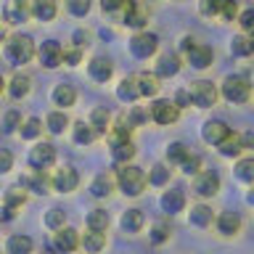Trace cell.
<instances>
[{
	"label": "cell",
	"instance_id": "25",
	"mask_svg": "<svg viewBox=\"0 0 254 254\" xmlns=\"http://www.w3.org/2000/svg\"><path fill=\"white\" fill-rule=\"evenodd\" d=\"M217 230L222 236H236L241 230V217L236 212H222L217 217Z\"/></svg>",
	"mask_w": 254,
	"mask_h": 254
},
{
	"label": "cell",
	"instance_id": "26",
	"mask_svg": "<svg viewBox=\"0 0 254 254\" xmlns=\"http://www.w3.org/2000/svg\"><path fill=\"white\" fill-rule=\"evenodd\" d=\"M74 101H77V93H74V87H71V85H56L53 87V103H56V106H61V111L69 109V106H74Z\"/></svg>",
	"mask_w": 254,
	"mask_h": 254
},
{
	"label": "cell",
	"instance_id": "29",
	"mask_svg": "<svg viewBox=\"0 0 254 254\" xmlns=\"http://www.w3.org/2000/svg\"><path fill=\"white\" fill-rule=\"evenodd\" d=\"M95 135H98V132H95L93 130V125L90 122H77L74 127H71V138H74V143H79V146H90V143L95 140Z\"/></svg>",
	"mask_w": 254,
	"mask_h": 254
},
{
	"label": "cell",
	"instance_id": "13",
	"mask_svg": "<svg viewBox=\"0 0 254 254\" xmlns=\"http://www.w3.org/2000/svg\"><path fill=\"white\" fill-rule=\"evenodd\" d=\"M186 59L193 69H206V66H212V61H214V51L209 45H196L186 53Z\"/></svg>",
	"mask_w": 254,
	"mask_h": 254
},
{
	"label": "cell",
	"instance_id": "56",
	"mask_svg": "<svg viewBox=\"0 0 254 254\" xmlns=\"http://www.w3.org/2000/svg\"><path fill=\"white\" fill-rule=\"evenodd\" d=\"M241 143H244V148H254V130L244 132V135H241Z\"/></svg>",
	"mask_w": 254,
	"mask_h": 254
},
{
	"label": "cell",
	"instance_id": "23",
	"mask_svg": "<svg viewBox=\"0 0 254 254\" xmlns=\"http://www.w3.org/2000/svg\"><path fill=\"white\" fill-rule=\"evenodd\" d=\"M117 98L122 103H135L140 98V90H138V82H135V74L132 77H125L122 82L117 85Z\"/></svg>",
	"mask_w": 254,
	"mask_h": 254
},
{
	"label": "cell",
	"instance_id": "9",
	"mask_svg": "<svg viewBox=\"0 0 254 254\" xmlns=\"http://www.w3.org/2000/svg\"><path fill=\"white\" fill-rule=\"evenodd\" d=\"M37 59L45 69H56V66L64 64V48L56 43V40H45V43L40 45V51H37Z\"/></svg>",
	"mask_w": 254,
	"mask_h": 254
},
{
	"label": "cell",
	"instance_id": "14",
	"mask_svg": "<svg viewBox=\"0 0 254 254\" xmlns=\"http://www.w3.org/2000/svg\"><path fill=\"white\" fill-rule=\"evenodd\" d=\"M87 71H90V77L95 82H109L111 74H114V64L109 59H103V56H95V59L87 64Z\"/></svg>",
	"mask_w": 254,
	"mask_h": 254
},
{
	"label": "cell",
	"instance_id": "20",
	"mask_svg": "<svg viewBox=\"0 0 254 254\" xmlns=\"http://www.w3.org/2000/svg\"><path fill=\"white\" fill-rule=\"evenodd\" d=\"M146 21H148L146 8L138 5V3H127L125 21H122V24H127V27H132V29H143V27H146Z\"/></svg>",
	"mask_w": 254,
	"mask_h": 254
},
{
	"label": "cell",
	"instance_id": "5",
	"mask_svg": "<svg viewBox=\"0 0 254 254\" xmlns=\"http://www.w3.org/2000/svg\"><path fill=\"white\" fill-rule=\"evenodd\" d=\"M156 48H159V37L154 32H138L130 40V51L135 59H148V56L156 53Z\"/></svg>",
	"mask_w": 254,
	"mask_h": 254
},
{
	"label": "cell",
	"instance_id": "40",
	"mask_svg": "<svg viewBox=\"0 0 254 254\" xmlns=\"http://www.w3.org/2000/svg\"><path fill=\"white\" fill-rule=\"evenodd\" d=\"M190 154H188V148L183 146V143H170L167 146V162L170 164H180L183 167V162H186Z\"/></svg>",
	"mask_w": 254,
	"mask_h": 254
},
{
	"label": "cell",
	"instance_id": "36",
	"mask_svg": "<svg viewBox=\"0 0 254 254\" xmlns=\"http://www.w3.org/2000/svg\"><path fill=\"white\" fill-rule=\"evenodd\" d=\"M109 212L106 209H93L90 214H87V228L95 230V233H106V228H109Z\"/></svg>",
	"mask_w": 254,
	"mask_h": 254
},
{
	"label": "cell",
	"instance_id": "17",
	"mask_svg": "<svg viewBox=\"0 0 254 254\" xmlns=\"http://www.w3.org/2000/svg\"><path fill=\"white\" fill-rule=\"evenodd\" d=\"M132 117L127 114V111H122V114L117 117V122H114V132H111V146L114 143H122V140H130V132H132Z\"/></svg>",
	"mask_w": 254,
	"mask_h": 254
},
{
	"label": "cell",
	"instance_id": "30",
	"mask_svg": "<svg viewBox=\"0 0 254 254\" xmlns=\"http://www.w3.org/2000/svg\"><path fill=\"white\" fill-rule=\"evenodd\" d=\"M143 222H146V217H143L140 209H127V212L122 214V228H125V233H140Z\"/></svg>",
	"mask_w": 254,
	"mask_h": 254
},
{
	"label": "cell",
	"instance_id": "50",
	"mask_svg": "<svg viewBox=\"0 0 254 254\" xmlns=\"http://www.w3.org/2000/svg\"><path fill=\"white\" fill-rule=\"evenodd\" d=\"M79 61H82V51H79V48H69V51H64V64L77 66Z\"/></svg>",
	"mask_w": 254,
	"mask_h": 254
},
{
	"label": "cell",
	"instance_id": "19",
	"mask_svg": "<svg viewBox=\"0 0 254 254\" xmlns=\"http://www.w3.org/2000/svg\"><path fill=\"white\" fill-rule=\"evenodd\" d=\"M162 209L167 214H178L186 209V196H183V190L172 188V190H164L162 193Z\"/></svg>",
	"mask_w": 254,
	"mask_h": 254
},
{
	"label": "cell",
	"instance_id": "7",
	"mask_svg": "<svg viewBox=\"0 0 254 254\" xmlns=\"http://www.w3.org/2000/svg\"><path fill=\"white\" fill-rule=\"evenodd\" d=\"M178 117H180V109L175 101H154L151 103V119L156 125H172V122H178Z\"/></svg>",
	"mask_w": 254,
	"mask_h": 254
},
{
	"label": "cell",
	"instance_id": "55",
	"mask_svg": "<svg viewBox=\"0 0 254 254\" xmlns=\"http://www.w3.org/2000/svg\"><path fill=\"white\" fill-rule=\"evenodd\" d=\"M11 164H13V156H11V151H0V172H8L11 170Z\"/></svg>",
	"mask_w": 254,
	"mask_h": 254
},
{
	"label": "cell",
	"instance_id": "39",
	"mask_svg": "<svg viewBox=\"0 0 254 254\" xmlns=\"http://www.w3.org/2000/svg\"><path fill=\"white\" fill-rule=\"evenodd\" d=\"M148 183L156 186V188L167 186V183H170V167L167 164H154L151 167V175H148Z\"/></svg>",
	"mask_w": 254,
	"mask_h": 254
},
{
	"label": "cell",
	"instance_id": "1",
	"mask_svg": "<svg viewBox=\"0 0 254 254\" xmlns=\"http://www.w3.org/2000/svg\"><path fill=\"white\" fill-rule=\"evenodd\" d=\"M117 186H119V190H122L125 196H140L143 190H146V186H148V178L143 175L140 167L127 164V167H119Z\"/></svg>",
	"mask_w": 254,
	"mask_h": 254
},
{
	"label": "cell",
	"instance_id": "51",
	"mask_svg": "<svg viewBox=\"0 0 254 254\" xmlns=\"http://www.w3.org/2000/svg\"><path fill=\"white\" fill-rule=\"evenodd\" d=\"M198 11H201L204 16H217L222 11V3H209V0H204V3L198 5Z\"/></svg>",
	"mask_w": 254,
	"mask_h": 254
},
{
	"label": "cell",
	"instance_id": "48",
	"mask_svg": "<svg viewBox=\"0 0 254 254\" xmlns=\"http://www.w3.org/2000/svg\"><path fill=\"white\" fill-rule=\"evenodd\" d=\"M66 8H69V13H74V16H87V11H90V0H69Z\"/></svg>",
	"mask_w": 254,
	"mask_h": 254
},
{
	"label": "cell",
	"instance_id": "57",
	"mask_svg": "<svg viewBox=\"0 0 254 254\" xmlns=\"http://www.w3.org/2000/svg\"><path fill=\"white\" fill-rule=\"evenodd\" d=\"M85 43H87V32L77 29V32H74V45H77V48H82Z\"/></svg>",
	"mask_w": 254,
	"mask_h": 254
},
{
	"label": "cell",
	"instance_id": "34",
	"mask_svg": "<svg viewBox=\"0 0 254 254\" xmlns=\"http://www.w3.org/2000/svg\"><path fill=\"white\" fill-rule=\"evenodd\" d=\"M103 246H106V233H95V230H87L82 236V249L90 254H98Z\"/></svg>",
	"mask_w": 254,
	"mask_h": 254
},
{
	"label": "cell",
	"instance_id": "15",
	"mask_svg": "<svg viewBox=\"0 0 254 254\" xmlns=\"http://www.w3.org/2000/svg\"><path fill=\"white\" fill-rule=\"evenodd\" d=\"M29 13H32V5L21 3V0H13V3H5V5H3V19H5V24H21V21H27Z\"/></svg>",
	"mask_w": 254,
	"mask_h": 254
},
{
	"label": "cell",
	"instance_id": "52",
	"mask_svg": "<svg viewBox=\"0 0 254 254\" xmlns=\"http://www.w3.org/2000/svg\"><path fill=\"white\" fill-rule=\"evenodd\" d=\"M101 8H103V13H114V11H127V3H119V0H103Z\"/></svg>",
	"mask_w": 254,
	"mask_h": 254
},
{
	"label": "cell",
	"instance_id": "32",
	"mask_svg": "<svg viewBox=\"0 0 254 254\" xmlns=\"http://www.w3.org/2000/svg\"><path fill=\"white\" fill-rule=\"evenodd\" d=\"M111 156H114V162H117V164L127 167V162H130V159L135 156V146H132V140L114 143V148H111Z\"/></svg>",
	"mask_w": 254,
	"mask_h": 254
},
{
	"label": "cell",
	"instance_id": "22",
	"mask_svg": "<svg viewBox=\"0 0 254 254\" xmlns=\"http://www.w3.org/2000/svg\"><path fill=\"white\" fill-rule=\"evenodd\" d=\"M180 71V59L175 53H164L162 59H159V64H156V71L154 74L159 77V79H167V77H175Z\"/></svg>",
	"mask_w": 254,
	"mask_h": 254
},
{
	"label": "cell",
	"instance_id": "6",
	"mask_svg": "<svg viewBox=\"0 0 254 254\" xmlns=\"http://www.w3.org/2000/svg\"><path fill=\"white\" fill-rule=\"evenodd\" d=\"M230 135L233 132H230V127L222 122V119H209V122H204V127H201V138L206 143H212V146H222Z\"/></svg>",
	"mask_w": 254,
	"mask_h": 254
},
{
	"label": "cell",
	"instance_id": "42",
	"mask_svg": "<svg viewBox=\"0 0 254 254\" xmlns=\"http://www.w3.org/2000/svg\"><path fill=\"white\" fill-rule=\"evenodd\" d=\"M241 151H244V143H241V135H236V132L220 146V154L222 156H238Z\"/></svg>",
	"mask_w": 254,
	"mask_h": 254
},
{
	"label": "cell",
	"instance_id": "33",
	"mask_svg": "<svg viewBox=\"0 0 254 254\" xmlns=\"http://www.w3.org/2000/svg\"><path fill=\"white\" fill-rule=\"evenodd\" d=\"M56 13H59V5L51 3V0H40V3L32 5V16L40 19V21H53Z\"/></svg>",
	"mask_w": 254,
	"mask_h": 254
},
{
	"label": "cell",
	"instance_id": "31",
	"mask_svg": "<svg viewBox=\"0 0 254 254\" xmlns=\"http://www.w3.org/2000/svg\"><path fill=\"white\" fill-rule=\"evenodd\" d=\"M45 127H48V132H51V135H61V132L69 127L66 111H51V114H48V119H45Z\"/></svg>",
	"mask_w": 254,
	"mask_h": 254
},
{
	"label": "cell",
	"instance_id": "37",
	"mask_svg": "<svg viewBox=\"0 0 254 254\" xmlns=\"http://www.w3.org/2000/svg\"><path fill=\"white\" fill-rule=\"evenodd\" d=\"M236 178L244 180V183H252V186H254V156L238 159V164H236Z\"/></svg>",
	"mask_w": 254,
	"mask_h": 254
},
{
	"label": "cell",
	"instance_id": "21",
	"mask_svg": "<svg viewBox=\"0 0 254 254\" xmlns=\"http://www.w3.org/2000/svg\"><path fill=\"white\" fill-rule=\"evenodd\" d=\"M21 186H24V188H29L32 193L45 196L48 190H51V186H53V178H48L45 172H35L32 178H21Z\"/></svg>",
	"mask_w": 254,
	"mask_h": 254
},
{
	"label": "cell",
	"instance_id": "49",
	"mask_svg": "<svg viewBox=\"0 0 254 254\" xmlns=\"http://www.w3.org/2000/svg\"><path fill=\"white\" fill-rule=\"evenodd\" d=\"M238 24H241V27L249 32H254V8H246V11H241V16H238Z\"/></svg>",
	"mask_w": 254,
	"mask_h": 254
},
{
	"label": "cell",
	"instance_id": "41",
	"mask_svg": "<svg viewBox=\"0 0 254 254\" xmlns=\"http://www.w3.org/2000/svg\"><path fill=\"white\" fill-rule=\"evenodd\" d=\"M24 201H27V196H24V190H19V188H8L5 190V198H3V206H8V209H21L24 206Z\"/></svg>",
	"mask_w": 254,
	"mask_h": 254
},
{
	"label": "cell",
	"instance_id": "43",
	"mask_svg": "<svg viewBox=\"0 0 254 254\" xmlns=\"http://www.w3.org/2000/svg\"><path fill=\"white\" fill-rule=\"evenodd\" d=\"M170 233H172L170 222L159 220V222H154V228H151V241H154V244H164L167 238H170Z\"/></svg>",
	"mask_w": 254,
	"mask_h": 254
},
{
	"label": "cell",
	"instance_id": "3",
	"mask_svg": "<svg viewBox=\"0 0 254 254\" xmlns=\"http://www.w3.org/2000/svg\"><path fill=\"white\" fill-rule=\"evenodd\" d=\"M32 56H35V40L27 35L11 37L5 43V59L11 64H27V61H32Z\"/></svg>",
	"mask_w": 254,
	"mask_h": 254
},
{
	"label": "cell",
	"instance_id": "11",
	"mask_svg": "<svg viewBox=\"0 0 254 254\" xmlns=\"http://www.w3.org/2000/svg\"><path fill=\"white\" fill-rule=\"evenodd\" d=\"M79 186V175L74 167H61L59 172L53 175V188L59 190V193H71Z\"/></svg>",
	"mask_w": 254,
	"mask_h": 254
},
{
	"label": "cell",
	"instance_id": "27",
	"mask_svg": "<svg viewBox=\"0 0 254 254\" xmlns=\"http://www.w3.org/2000/svg\"><path fill=\"white\" fill-rule=\"evenodd\" d=\"M32 246H35V244H32L29 236H19V233H16V236H11L5 241V254H32Z\"/></svg>",
	"mask_w": 254,
	"mask_h": 254
},
{
	"label": "cell",
	"instance_id": "58",
	"mask_svg": "<svg viewBox=\"0 0 254 254\" xmlns=\"http://www.w3.org/2000/svg\"><path fill=\"white\" fill-rule=\"evenodd\" d=\"M130 117H132V122H135V125H140V122H146V119H148V114H146V111H140V109H135Z\"/></svg>",
	"mask_w": 254,
	"mask_h": 254
},
{
	"label": "cell",
	"instance_id": "46",
	"mask_svg": "<svg viewBox=\"0 0 254 254\" xmlns=\"http://www.w3.org/2000/svg\"><path fill=\"white\" fill-rule=\"evenodd\" d=\"M40 132H43V122H40L37 117H29L27 122L21 125V138H27V140H32V138H37Z\"/></svg>",
	"mask_w": 254,
	"mask_h": 254
},
{
	"label": "cell",
	"instance_id": "53",
	"mask_svg": "<svg viewBox=\"0 0 254 254\" xmlns=\"http://www.w3.org/2000/svg\"><path fill=\"white\" fill-rule=\"evenodd\" d=\"M222 19H225V21H233L236 19V16H241V13H238V5L236 3H222Z\"/></svg>",
	"mask_w": 254,
	"mask_h": 254
},
{
	"label": "cell",
	"instance_id": "45",
	"mask_svg": "<svg viewBox=\"0 0 254 254\" xmlns=\"http://www.w3.org/2000/svg\"><path fill=\"white\" fill-rule=\"evenodd\" d=\"M230 53L238 56V59H244V56H252V48H249V37L244 35H236L230 40Z\"/></svg>",
	"mask_w": 254,
	"mask_h": 254
},
{
	"label": "cell",
	"instance_id": "54",
	"mask_svg": "<svg viewBox=\"0 0 254 254\" xmlns=\"http://www.w3.org/2000/svg\"><path fill=\"white\" fill-rule=\"evenodd\" d=\"M175 103H178V109L190 106V103H193V98H190V90H178V95H175Z\"/></svg>",
	"mask_w": 254,
	"mask_h": 254
},
{
	"label": "cell",
	"instance_id": "38",
	"mask_svg": "<svg viewBox=\"0 0 254 254\" xmlns=\"http://www.w3.org/2000/svg\"><path fill=\"white\" fill-rule=\"evenodd\" d=\"M64 222H66V212L59 209V206H53V209H48L45 214V225L53 230V233H59V230H64Z\"/></svg>",
	"mask_w": 254,
	"mask_h": 254
},
{
	"label": "cell",
	"instance_id": "44",
	"mask_svg": "<svg viewBox=\"0 0 254 254\" xmlns=\"http://www.w3.org/2000/svg\"><path fill=\"white\" fill-rule=\"evenodd\" d=\"M21 114L16 109H11V111H5V117H3V132L5 135H11V132H16V130H21Z\"/></svg>",
	"mask_w": 254,
	"mask_h": 254
},
{
	"label": "cell",
	"instance_id": "35",
	"mask_svg": "<svg viewBox=\"0 0 254 254\" xmlns=\"http://www.w3.org/2000/svg\"><path fill=\"white\" fill-rule=\"evenodd\" d=\"M90 125H93V130L95 132H109V127H111V114L103 106L98 109H93L90 111Z\"/></svg>",
	"mask_w": 254,
	"mask_h": 254
},
{
	"label": "cell",
	"instance_id": "47",
	"mask_svg": "<svg viewBox=\"0 0 254 254\" xmlns=\"http://www.w3.org/2000/svg\"><path fill=\"white\" fill-rule=\"evenodd\" d=\"M198 170H201V156L190 154L186 162H183V172H186V175H196V178H198V175H201Z\"/></svg>",
	"mask_w": 254,
	"mask_h": 254
},
{
	"label": "cell",
	"instance_id": "2",
	"mask_svg": "<svg viewBox=\"0 0 254 254\" xmlns=\"http://www.w3.org/2000/svg\"><path fill=\"white\" fill-rule=\"evenodd\" d=\"M222 98L230 103H246L252 98V79L246 74H233L222 82Z\"/></svg>",
	"mask_w": 254,
	"mask_h": 254
},
{
	"label": "cell",
	"instance_id": "28",
	"mask_svg": "<svg viewBox=\"0 0 254 254\" xmlns=\"http://www.w3.org/2000/svg\"><path fill=\"white\" fill-rule=\"evenodd\" d=\"M188 220L193 228H206V225H212V209L206 204H196V206H190Z\"/></svg>",
	"mask_w": 254,
	"mask_h": 254
},
{
	"label": "cell",
	"instance_id": "8",
	"mask_svg": "<svg viewBox=\"0 0 254 254\" xmlns=\"http://www.w3.org/2000/svg\"><path fill=\"white\" fill-rule=\"evenodd\" d=\"M53 162H56V148H53V143H37V146L29 151V164L35 167L37 172H45Z\"/></svg>",
	"mask_w": 254,
	"mask_h": 254
},
{
	"label": "cell",
	"instance_id": "12",
	"mask_svg": "<svg viewBox=\"0 0 254 254\" xmlns=\"http://www.w3.org/2000/svg\"><path fill=\"white\" fill-rule=\"evenodd\" d=\"M193 190L201 198H212V196H217V190H220V175L217 172H201L196 178L193 183Z\"/></svg>",
	"mask_w": 254,
	"mask_h": 254
},
{
	"label": "cell",
	"instance_id": "18",
	"mask_svg": "<svg viewBox=\"0 0 254 254\" xmlns=\"http://www.w3.org/2000/svg\"><path fill=\"white\" fill-rule=\"evenodd\" d=\"M135 82H138V90H140V98H154L159 93V77L156 74H148V71H138L135 74Z\"/></svg>",
	"mask_w": 254,
	"mask_h": 254
},
{
	"label": "cell",
	"instance_id": "16",
	"mask_svg": "<svg viewBox=\"0 0 254 254\" xmlns=\"http://www.w3.org/2000/svg\"><path fill=\"white\" fill-rule=\"evenodd\" d=\"M29 90H32V77L29 74H13L8 87H5L8 98H13V101H21L24 95H29Z\"/></svg>",
	"mask_w": 254,
	"mask_h": 254
},
{
	"label": "cell",
	"instance_id": "59",
	"mask_svg": "<svg viewBox=\"0 0 254 254\" xmlns=\"http://www.w3.org/2000/svg\"><path fill=\"white\" fill-rule=\"evenodd\" d=\"M246 201H249V204H254V186L249 188V193H246Z\"/></svg>",
	"mask_w": 254,
	"mask_h": 254
},
{
	"label": "cell",
	"instance_id": "10",
	"mask_svg": "<svg viewBox=\"0 0 254 254\" xmlns=\"http://www.w3.org/2000/svg\"><path fill=\"white\" fill-rule=\"evenodd\" d=\"M77 246H82V238H79V233L74 228H64L59 233H53V249L56 252L69 254V252H74Z\"/></svg>",
	"mask_w": 254,
	"mask_h": 254
},
{
	"label": "cell",
	"instance_id": "24",
	"mask_svg": "<svg viewBox=\"0 0 254 254\" xmlns=\"http://www.w3.org/2000/svg\"><path fill=\"white\" fill-rule=\"evenodd\" d=\"M114 183H117V178L114 175H106V172H101L98 178L93 180V186H90V193L95 196V198H106L111 190H114Z\"/></svg>",
	"mask_w": 254,
	"mask_h": 254
},
{
	"label": "cell",
	"instance_id": "4",
	"mask_svg": "<svg viewBox=\"0 0 254 254\" xmlns=\"http://www.w3.org/2000/svg\"><path fill=\"white\" fill-rule=\"evenodd\" d=\"M190 98L198 109H209L217 103V87H214L209 79H198V82H190Z\"/></svg>",
	"mask_w": 254,
	"mask_h": 254
},
{
	"label": "cell",
	"instance_id": "60",
	"mask_svg": "<svg viewBox=\"0 0 254 254\" xmlns=\"http://www.w3.org/2000/svg\"><path fill=\"white\" fill-rule=\"evenodd\" d=\"M249 48H252V56H254V32L249 35Z\"/></svg>",
	"mask_w": 254,
	"mask_h": 254
}]
</instances>
